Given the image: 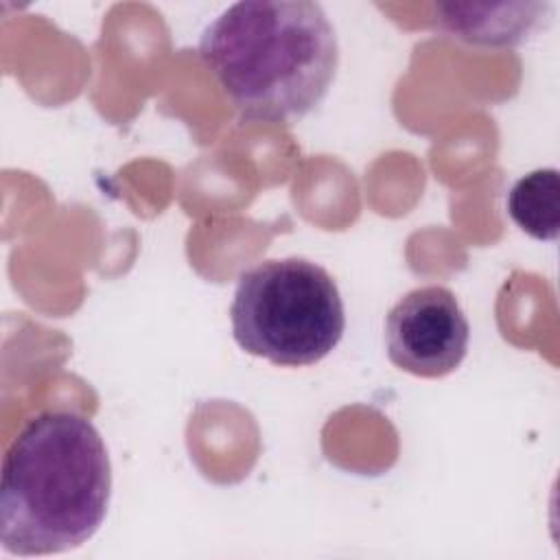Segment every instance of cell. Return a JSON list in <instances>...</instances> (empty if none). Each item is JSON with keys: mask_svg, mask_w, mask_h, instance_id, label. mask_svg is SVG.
<instances>
[{"mask_svg": "<svg viewBox=\"0 0 560 560\" xmlns=\"http://www.w3.org/2000/svg\"><path fill=\"white\" fill-rule=\"evenodd\" d=\"M199 57L247 122H293L317 109L337 74L339 42L311 0H241L201 33Z\"/></svg>", "mask_w": 560, "mask_h": 560, "instance_id": "1", "label": "cell"}, {"mask_svg": "<svg viewBox=\"0 0 560 560\" xmlns=\"http://www.w3.org/2000/svg\"><path fill=\"white\" fill-rule=\"evenodd\" d=\"M109 497V453L94 422L70 409L42 411L2 459V547L15 556L70 551L96 534Z\"/></svg>", "mask_w": 560, "mask_h": 560, "instance_id": "2", "label": "cell"}, {"mask_svg": "<svg viewBox=\"0 0 560 560\" xmlns=\"http://www.w3.org/2000/svg\"><path fill=\"white\" fill-rule=\"evenodd\" d=\"M230 324L247 354L304 368L337 348L346 311L335 278L322 265L300 256L269 258L238 276Z\"/></svg>", "mask_w": 560, "mask_h": 560, "instance_id": "3", "label": "cell"}, {"mask_svg": "<svg viewBox=\"0 0 560 560\" xmlns=\"http://www.w3.org/2000/svg\"><path fill=\"white\" fill-rule=\"evenodd\" d=\"M468 341L470 324L448 287H416L387 311V357L413 376L440 378L455 372L466 359Z\"/></svg>", "mask_w": 560, "mask_h": 560, "instance_id": "4", "label": "cell"}, {"mask_svg": "<svg viewBox=\"0 0 560 560\" xmlns=\"http://www.w3.org/2000/svg\"><path fill=\"white\" fill-rule=\"evenodd\" d=\"M435 26L470 46L505 48L527 42L549 18V4H472L448 2L435 4Z\"/></svg>", "mask_w": 560, "mask_h": 560, "instance_id": "5", "label": "cell"}, {"mask_svg": "<svg viewBox=\"0 0 560 560\" xmlns=\"http://www.w3.org/2000/svg\"><path fill=\"white\" fill-rule=\"evenodd\" d=\"M505 210L510 219L536 241H556L560 232V173L558 168H536L508 192Z\"/></svg>", "mask_w": 560, "mask_h": 560, "instance_id": "6", "label": "cell"}]
</instances>
